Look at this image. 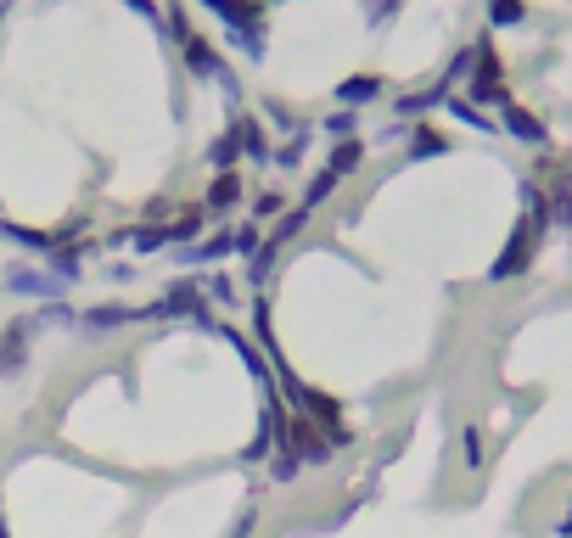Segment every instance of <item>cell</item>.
Instances as JSON below:
<instances>
[{
	"mask_svg": "<svg viewBox=\"0 0 572 538\" xmlns=\"http://www.w3.org/2000/svg\"><path fill=\"white\" fill-rule=\"evenodd\" d=\"M522 219H516V230L505 236L500 258L488 264V281H516V275H528L533 269V253H539L544 230H550V197H544L539 185H522Z\"/></svg>",
	"mask_w": 572,
	"mask_h": 538,
	"instance_id": "6da1fadb",
	"label": "cell"
},
{
	"mask_svg": "<svg viewBox=\"0 0 572 538\" xmlns=\"http://www.w3.org/2000/svg\"><path fill=\"white\" fill-rule=\"evenodd\" d=\"M281 454H286V460H298V466H326V460H331L326 426H320V421H309V415H286Z\"/></svg>",
	"mask_w": 572,
	"mask_h": 538,
	"instance_id": "7a4b0ae2",
	"label": "cell"
},
{
	"mask_svg": "<svg viewBox=\"0 0 572 538\" xmlns=\"http://www.w3.org/2000/svg\"><path fill=\"white\" fill-rule=\"evenodd\" d=\"M472 107H505V68H500V57H494V45L488 40H477L472 45Z\"/></svg>",
	"mask_w": 572,
	"mask_h": 538,
	"instance_id": "3957f363",
	"label": "cell"
},
{
	"mask_svg": "<svg viewBox=\"0 0 572 538\" xmlns=\"http://www.w3.org/2000/svg\"><path fill=\"white\" fill-rule=\"evenodd\" d=\"M214 17H225L230 29H236V40L247 45V57H258V17H264V6L258 0H202Z\"/></svg>",
	"mask_w": 572,
	"mask_h": 538,
	"instance_id": "277c9868",
	"label": "cell"
},
{
	"mask_svg": "<svg viewBox=\"0 0 572 538\" xmlns=\"http://www.w3.org/2000/svg\"><path fill=\"white\" fill-rule=\"evenodd\" d=\"M146 314H158V320H208V303H202V286H174Z\"/></svg>",
	"mask_w": 572,
	"mask_h": 538,
	"instance_id": "5b68a950",
	"label": "cell"
},
{
	"mask_svg": "<svg viewBox=\"0 0 572 538\" xmlns=\"http://www.w3.org/2000/svg\"><path fill=\"white\" fill-rule=\"evenodd\" d=\"M29 331H34V320H12L6 326V337H0V376H17L29 365Z\"/></svg>",
	"mask_w": 572,
	"mask_h": 538,
	"instance_id": "8992f818",
	"label": "cell"
},
{
	"mask_svg": "<svg viewBox=\"0 0 572 538\" xmlns=\"http://www.w3.org/2000/svg\"><path fill=\"white\" fill-rule=\"evenodd\" d=\"M500 113H505V129H511V135H516L522 146H544V141H550V129H544L539 118L528 113V107H516V101H505Z\"/></svg>",
	"mask_w": 572,
	"mask_h": 538,
	"instance_id": "52a82bcc",
	"label": "cell"
},
{
	"mask_svg": "<svg viewBox=\"0 0 572 538\" xmlns=\"http://www.w3.org/2000/svg\"><path fill=\"white\" fill-rule=\"evenodd\" d=\"M180 45H186V68L197 73V79H219V73H225V62L214 57V45L202 40V34H186Z\"/></svg>",
	"mask_w": 572,
	"mask_h": 538,
	"instance_id": "ba28073f",
	"label": "cell"
},
{
	"mask_svg": "<svg viewBox=\"0 0 572 538\" xmlns=\"http://www.w3.org/2000/svg\"><path fill=\"white\" fill-rule=\"evenodd\" d=\"M236 202H242V174L219 169L214 185H208V213H225V208H236Z\"/></svg>",
	"mask_w": 572,
	"mask_h": 538,
	"instance_id": "9c48e42d",
	"label": "cell"
},
{
	"mask_svg": "<svg viewBox=\"0 0 572 538\" xmlns=\"http://www.w3.org/2000/svg\"><path fill=\"white\" fill-rule=\"evenodd\" d=\"M376 96H382V79H376V73H354V79L337 85V101H343V107H365V101H376Z\"/></svg>",
	"mask_w": 572,
	"mask_h": 538,
	"instance_id": "30bf717a",
	"label": "cell"
},
{
	"mask_svg": "<svg viewBox=\"0 0 572 538\" xmlns=\"http://www.w3.org/2000/svg\"><path fill=\"white\" fill-rule=\"evenodd\" d=\"M359 163H365V141H354V135H348V141L331 146V163H326V169L337 174V180H343V174H354Z\"/></svg>",
	"mask_w": 572,
	"mask_h": 538,
	"instance_id": "8fae6325",
	"label": "cell"
},
{
	"mask_svg": "<svg viewBox=\"0 0 572 538\" xmlns=\"http://www.w3.org/2000/svg\"><path fill=\"white\" fill-rule=\"evenodd\" d=\"M236 157H242V129L230 124L225 135H219V141L208 146V163H214V169H236Z\"/></svg>",
	"mask_w": 572,
	"mask_h": 538,
	"instance_id": "7c38bea8",
	"label": "cell"
},
{
	"mask_svg": "<svg viewBox=\"0 0 572 538\" xmlns=\"http://www.w3.org/2000/svg\"><path fill=\"white\" fill-rule=\"evenodd\" d=\"M522 17H528V0H488V23L494 29H511Z\"/></svg>",
	"mask_w": 572,
	"mask_h": 538,
	"instance_id": "4fadbf2b",
	"label": "cell"
},
{
	"mask_svg": "<svg viewBox=\"0 0 572 538\" xmlns=\"http://www.w3.org/2000/svg\"><path fill=\"white\" fill-rule=\"evenodd\" d=\"M438 152H449V141L432 124H421L415 129V141H410V157H438Z\"/></svg>",
	"mask_w": 572,
	"mask_h": 538,
	"instance_id": "5bb4252c",
	"label": "cell"
},
{
	"mask_svg": "<svg viewBox=\"0 0 572 538\" xmlns=\"http://www.w3.org/2000/svg\"><path fill=\"white\" fill-rule=\"evenodd\" d=\"M236 129H242V152H247V157H270V141H264L258 118H236Z\"/></svg>",
	"mask_w": 572,
	"mask_h": 538,
	"instance_id": "9a60e30c",
	"label": "cell"
},
{
	"mask_svg": "<svg viewBox=\"0 0 572 538\" xmlns=\"http://www.w3.org/2000/svg\"><path fill=\"white\" fill-rule=\"evenodd\" d=\"M146 309H90L85 314V326H96V331H107V326H124V320H141Z\"/></svg>",
	"mask_w": 572,
	"mask_h": 538,
	"instance_id": "2e32d148",
	"label": "cell"
},
{
	"mask_svg": "<svg viewBox=\"0 0 572 538\" xmlns=\"http://www.w3.org/2000/svg\"><path fill=\"white\" fill-rule=\"evenodd\" d=\"M163 241H174V236H169V225H146V230H129V247H135V253H152V247H163Z\"/></svg>",
	"mask_w": 572,
	"mask_h": 538,
	"instance_id": "e0dca14e",
	"label": "cell"
},
{
	"mask_svg": "<svg viewBox=\"0 0 572 538\" xmlns=\"http://www.w3.org/2000/svg\"><path fill=\"white\" fill-rule=\"evenodd\" d=\"M202 219H208V208H191V213H180V219L169 225V236H174V241H197Z\"/></svg>",
	"mask_w": 572,
	"mask_h": 538,
	"instance_id": "ac0fdd59",
	"label": "cell"
},
{
	"mask_svg": "<svg viewBox=\"0 0 572 538\" xmlns=\"http://www.w3.org/2000/svg\"><path fill=\"white\" fill-rule=\"evenodd\" d=\"M460 454H466V466L472 471L483 466V454H488L483 449V426H466V432H460Z\"/></svg>",
	"mask_w": 572,
	"mask_h": 538,
	"instance_id": "d6986e66",
	"label": "cell"
},
{
	"mask_svg": "<svg viewBox=\"0 0 572 538\" xmlns=\"http://www.w3.org/2000/svg\"><path fill=\"white\" fill-rule=\"evenodd\" d=\"M550 219H561V225L572 230V185H567V180H561L556 191H550Z\"/></svg>",
	"mask_w": 572,
	"mask_h": 538,
	"instance_id": "ffe728a7",
	"label": "cell"
},
{
	"mask_svg": "<svg viewBox=\"0 0 572 538\" xmlns=\"http://www.w3.org/2000/svg\"><path fill=\"white\" fill-rule=\"evenodd\" d=\"M331 191H337V174H331V169H326V174H320V180H315V185H309V191H303V208L315 213V208H320V202H326V197H331Z\"/></svg>",
	"mask_w": 572,
	"mask_h": 538,
	"instance_id": "44dd1931",
	"label": "cell"
},
{
	"mask_svg": "<svg viewBox=\"0 0 572 538\" xmlns=\"http://www.w3.org/2000/svg\"><path fill=\"white\" fill-rule=\"evenodd\" d=\"M225 337H230V348L242 354V365L253 370V376H270V370H264V359H258V348H253V342H247V337H236V331H225Z\"/></svg>",
	"mask_w": 572,
	"mask_h": 538,
	"instance_id": "7402d4cb",
	"label": "cell"
},
{
	"mask_svg": "<svg viewBox=\"0 0 572 538\" xmlns=\"http://www.w3.org/2000/svg\"><path fill=\"white\" fill-rule=\"evenodd\" d=\"M449 113H455V118H466L472 129H494V124H488V118L472 107V101H460V96H449Z\"/></svg>",
	"mask_w": 572,
	"mask_h": 538,
	"instance_id": "603a6c76",
	"label": "cell"
},
{
	"mask_svg": "<svg viewBox=\"0 0 572 538\" xmlns=\"http://www.w3.org/2000/svg\"><path fill=\"white\" fill-rule=\"evenodd\" d=\"M253 213H258V219H270V213H286V197H275V191H270V197H258V202H253Z\"/></svg>",
	"mask_w": 572,
	"mask_h": 538,
	"instance_id": "cb8c5ba5",
	"label": "cell"
},
{
	"mask_svg": "<svg viewBox=\"0 0 572 538\" xmlns=\"http://www.w3.org/2000/svg\"><path fill=\"white\" fill-rule=\"evenodd\" d=\"M169 34H174V40H186V34H191V23H186V12H180V6L169 12Z\"/></svg>",
	"mask_w": 572,
	"mask_h": 538,
	"instance_id": "d4e9b609",
	"label": "cell"
},
{
	"mask_svg": "<svg viewBox=\"0 0 572 538\" xmlns=\"http://www.w3.org/2000/svg\"><path fill=\"white\" fill-rule=\"evenodd\" d=\"M326 129H331V135H343V141H348V129H354V118H348V113H337V118H331Z\"/></svg>",
	"mask_w": 572,
	"mask_h": 538,
	"instance_id": "484cf974",
	"label": "cell"
},
{
	"mask_svg": "<svg viewBox=\"0 0 572 538\" xmlns=\"http://www.w3.org/2000/svg\"><path fill=\"white\" fill-rule=\"evenodd\" d=\"M124 6H135L141 17H158V0H124Z\"/></svg>",
	"mask_w": 572,
	"mask_h": 538,
	"instance_id": "4316f807",
	"label": "cell"
},
{
	"mask_svg": "<svg viewBox=\"0 0 572 538\" xmlns=\"http://www.w3.org/2000/svg\"><path fill=\"white\" fill-rule=\"evenodd\" d=\"M556 538H572V522H561V527H556Z\"/></svg>",
	"mask_w": 572,
	"mask_h": 538,
	"instance_id": "83f0119b",
	"label": "cell"
},
{
	"mask_svg": "<svg viewBox=\"0 0 572 538\" xmlns=\"http://www.w3.org/2000/svg\"><path fill=\"white\" fill-rule=\"evenodd\" d=\"M567 185H572V174H567Z\"/></svg>",
	"mask_w": 572,
	"mask_h": 538,
	"instance_id": "f1b7e54d",
	"label": "cell"
}]
</instances>
